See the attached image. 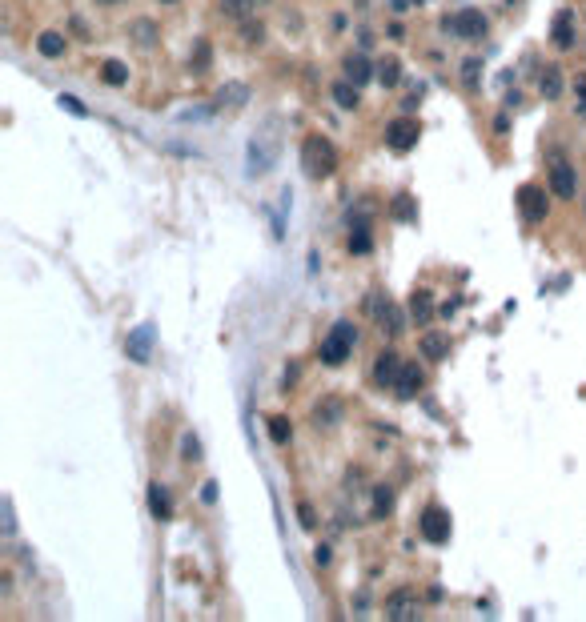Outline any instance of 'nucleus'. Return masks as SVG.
I'll return each instance as SVG.
<instances>
[{"instance_id": "obj_1", "label": "nucleus", "mask_w": 586, "mask_h": 622, "mask_svg": "<svg viewBox=\"0 0 586 622\" xmlns=\"http://www.w3.org/2000/svg\"><path fill=\"white\" fill-rule=\"evenodd\" d=\"M302 165L313 181H322V177H329V173L337 169V153H333V145H329L326 137L313 133V137H305V145H302Z\"/></svg>"}, {"instance_id": "obj_2", "label": "nucleus", "mask_w": 586, "mask_h": 622, "mask_svg": "<svg viewBox=\"0 0 586 622\" xmlns=\"http://www.w3.org/2000/svg\"><path fill=\"white\" fill-rule=\"evenodd\" d=\"M353 342H357V329H353L350 322H337L329 329V338L322 342V362H326V366H342L353 353Z\"/></svg>"}, {"instance_id": "obj_3", "label": "nucleus", "mask_w": 586, "mask_h": 622, "mask_svg": "<svg viewBox=\"0 0 586 622\" xmlns=\"http://www.w3.org/2000/svg\"><path fill=\"white\" fill-rule=\"evenodd\" d=\"M486 17L478 12V8H462V12H454L450 21H446V32H454L458 41H482L486 37Z\"/></svg>"}, {"instance_id": "obj_4", "label": "nucleus", "mask_w": 586, "mask_h": 622, "mask_svg": "<svg viewBox=\"0 0 586 622\" xmlns=\"http://www.w3.org/2000/svg\"><path fill=\"white\" fill-rule=\"evenodd\" d=\"M386 145H390L394 153H410V149L418 145V121H414V116L390 121V125H386Z\"/></svg>"}, {"instance_id": "obj_5", "label": "nucleus", "mask_w": 586, "mask_h": 622, "mask_svg": "<svg viewBox=\"0 0 586 622\" xmlns=\"http://www.w3.org/2000/svg\"><path fill=\"white\" fill-rule=\"evenodd\" d=\"M418 526H422V538L426 542H434V546H442V542H450V514L438 506H430L418 518Z\"/></svg>"}, {"instance_id": "obj_6", "label": "nucleus", "mask_w": 586, "mask_h": 622, "mask_svg": "<svg viewBox=\"0 0 586 622\" xmlns=\"http://www.w3.org/2000/svg\"><path fill=\"white\" fill-rule=\"evenodd\" d=\"M518 209H522V217L526 221H546V193H542L538 185H526L522 193H518Z\"/></svg>"}, {"instance_id": "obj_7", "label": "nucleus", "mask_w": 586, "mask_h": 622, "mask_svg": "<svg viewBox=\"0 0 586 622\" xmlns=\"http://www.w3.org/2000/svg\"><path fill=\"white\" fill-rule=\"evenodd\" d=\"M398 373H401L398 353H394V349H381V353H377V362H374V382L381 386V390H394Z\"/></svg>"}, {"instance_id": "obj_8", "label": "nucleus", "mask_w": 586, "mask_h": 622, "mask_svg": "<svg viewBox=\"0 0 586 622\" xmlns=\"http://www.w3.org/2000/svg\"><path fill=\"white\" fill-rule=\"evenodd\" d=\"M149 353H153V325H137L129 333V357L133 362H149Z\"/></svg>"}, {"instance_id": "obj_9", "label": "nucleus", "mask_w": 586, "mask_h": 622, "mask_svg": "<svg viewBox=\"0 0 586 622\" xmlns=\"http://www.w3.org/2000/svg\"><path fill=\"white\" fill-rule=\"evenodd\" d=\"M574 189H578V185H574V169L558 161L550 169V193H554V197H574Z\"/></svg>"}, {"instance_id": "obj_10", "label": "nucleus", "mask_w": 586, "mask_h": 622, "mask_svg": "<svg viewBox=\"0 0 586 622\" xmlns=\"http://www.w3.org/2000/svg\"><path fill=\"white\" fill-rule=\"evenodd\" d=\"M149 510H153L157 522H169V518H173V498H169V490H165L161 482L149 486Z\"/></svg>"}, {"instance_id": "obj_11", "label": "nucleus", "mask_w": 586, "mask_h": 622, "mask_svg": "<svg viewBox=\"0 0 586 622\" xmlns=\"http://www.w3.org/2000/svg\"><path fill=\"white\" fill-rule=\"evenodd\" d=\"M422 369L414 366V362H410V366H401V373H398V382H394V390H398V397H414V393L422 390Z\"/></svg>"}, {"instance_id": "obj_12", "label": "nucleus", "mask_w": 586, "mask_h": 622, "mask_svg": "<svg viewBox=\"0 0 586 622\" xmlns=\"http://www.w3.org/2000/svg\"><path fill=\"white\" fill-rule=\"evenodd\" d=\"M554 45L574 48V12H558L554 17Z\"/></svg>"}, {"instance_id": "obj_13", "label": "nucleus", "mask_w": 586, "mask_h": 622, "mask_svg": "<svg viewBox=\"0 0 586 622\" xmlns=\"http://www.w3.org/2000/svg\"><path fill=\"white\" fill-rule=\"evenodd\" d=\"M386 614L390 619H418V602L401 590V594H394V599L386 602Z\"/></svg>"}, {"instance_id": "obj_14", "label": "nucleus", "mask_w": 586, "mask_h": 622, "mask_svg": "<svg viewBox=\"0 0 586 622\" xmlns=\"http://www.w3.org/2000/svg\"><path fill=\"white\" fill-rule=\"evenodd\" d=\"M346 76H350L353 85H366V81L374 76V69H370L366 56H346Z\"/></svg>"}, {"instance_id": "obj_15", "label": "nucleus", "mask_w": 586, "mask_h": 622, "mask_svg": "<svg viewBox=\"0 0 586 622\" xmlns=\"http://www.w3.org/2000/svg\"><path fill=\"white\" fill-rule=\"evenodd\" d=\"M410 313H414V322H418V325H426L430 318H434V301H430V293H426V289H418V293H414V301H410Z\"/></svg>"}, {"instance_id": "obj_16", "label": "nucleus", "mask_w": 586, "mask_h": 622, "mask_svg": "<svg viewBox=\"0 0 586 622\" xmlns=\"http://www.w3.org/2000/svg\"><path fill=\"white\" fill-rule=\"evenodd\" d=\"M538 89L546 101H554L558 92H563V72L554 69V65H546V72H542V81H538Z\"/></svg>"}, {"instance_id": "obj_17", "label": "nucleus", "mask_w": 586, "mask_h": 622, "mask_svg": "<svg viewBox=\"0 0 586 622\" xmlns=\"http://www.w3.org/2000/svg\"><path fill=\"white\" fill-rule=\"evenodd\" d=\"M36 48H41V56H65V37L61 32H41Z\"/></svg>"}, {"instance_id": "obj_18", "label": "nucleus", "mask_w": 586, "mask_h": 622, "mask_svg": "<svg viewBox=\"0 0 586 622\" xmlns=\"http://www.w3.org/2000/svg\"><path fill=\"white\" fill-rule=\"evenodd\" d=\"M333 101H337V105H342V109H357V85H353L350 76H346V81H337V85H333Z\"/></svg>"}, {"instance_id": "obj_19", "label": "nucleus", "mask_w": 586, "mask_h": 622, "mask_svg": "<svg viewBox=\"0 0 586 622\" xmlns=\"http://www.w3.org/2000/svg\"><path fill=\"white\" fill-rule=\"evenodd\" d=\"M101 76H105V85H113V89H121V85L129 81V69H125L121 61H105V69H101Z\"/></svg>"}, {"instance_id": "obj_20", "label": "nucleus", "mask_w": 586, "mask_h": 622, "mask_svg": "<svg viewBox=\"0 0 586 622\" xmlns=\"http://www.w3.org/2000/svg\"><path fill=\"white\" fill-rule=\"evenodd\" d=\"M377 81H381L386 89H394V85L401 81V65L398 61H381V65H377Z\"/></svg>"}, {"instance_id": "obj_21", "label": "nucleus", "mask_w": 586, "mask_h": 622, "mask_svg": "<svg viewBox=\"0 0 586 622\" xmlns=\"http://www.w3.org/2000/svg\"><path fill=\"white\" fill-rule=\"evenodd\" d=\"M133 37H137V45H141V48H153V41H157V24H153V21H137V24H133Z\"/></svg>"}, {"instance_id": "obj_22", "label": "nucleus", "mask_w": 586, "mask_h": 622, "mask_svg": "<svg viewBox=\"0 0 586 622\" xmlns=\"http://www.w3.org/2000/svg\"><path fill=\"white\" fill-rule=\"evenodd\" d=\"M350 249H353V253H370V229H366V225H353Z\"/></svg>"}, {"instance_id": "obj_23", "label": "nucleus", "mask_w": 586, "mask_h": 622, "mask_svg": "<svg viewBox=\"0 0 586 622\" xmlns=\"http://www.w3.org/2000/svg\"><path fill=\"white\" fill-rule=\"evenodd\" d=\"M422 349H426V357H446V338H438V333H426L422 338Z\"/></svg>"}, {"instance_id": "obj_24", "label": "nucleus", "mask_w": 586, "mask_h": 622, "mask_svg": "<svg viewBox=\"0 0 586 622\" xmlns=\"http://www.w3.org/2000/svg\"><path fill=\"white\" fill-rule=\"evenodd\" d=\"M269 438L278 442V446L289 442V417H269Z\"/></svg>"}, {"instance_id": "obj_25", "label": "nucleus", "mask_w": 586, "mask_h": 622, "mask_svg": "<svg viewBox=\"0 0 586 622\" xmlns=\"http://www.w3.org/2000/svg\"><path fill=\"white\" fill-rule=\"evenodd\" d=\"M253 4H258V0H221V8H225V12H233V17H245Z\"/></svg>"}, {"instance_id": "obj_26", "label": "nucleus", "mask_w": 586, "mask_h": 622, "mask_svg": "<svg viewBox=\"0 0 586 622\" xmlns=\"http://www.w3.org/2000/svg\"><path fill=\"white\" fill-rule=\"evenodd\" d=\"M181 450H185V454H181V458H185V462H197V458H201V442L193 438V434H185V442H181Z\"/></svg>"}, {"instance_id": "obj_27", "label": "nucleus", "mask_w": 586, "mask_h": 622, "mask_svg": "<svg viewBox=\"0 0 586 622\" xmlns=\"http://www.w3.org/2000/svg\"><path fill=\"white\" fill-rule=\"evenodd\" d=\"M478 69H482V61H466V65H462V76H466V85H470V89L478 85Z\"/></svg>"}, {"instance_id": "obj_28", "label": "nucleus", "mask_w": 586, "mask_h": 622, "mask_svg": "<svg viewBox=\"0 0 586 622\" xmlns=\"http://www.w3.org/2000/svg\"><path fill=\"white\" fill-rule=\"evenodd\" d=\"M390 502H394V494H390V490H377L374 510H377V514H386V510H390Z\"/></svg>"}, {"instance_id": "obj_29", "label": "nucleus", "mask_w": 586, "mask_h": 622, "mask_svg": "<svg viewBox=\"0 0 586 622\" xmlns=\"http://www.w3.org/2000/svg\"><path fill=\"white\" fill-rule=\"evenodd\" d=\"M61 105H65V109H69V113L85 116V105H81V101H76V96H61Z\"/></svg>"}, {"instance_id": "obj_30", "label": "nucleus", "mask_w": 586, "mask_h": 622, "mask_svg": "<svg viewBox=\"0 0 586 622\" xmlns=\"http://www.w3.org/2000/svg\"><path fill=\"white\" fill-rule=\"evenodd\" d=\"M574 96H578V109H586V76L574 85Z\"/></svg>"}, {"instance_id": "obj_31", "label": "nucleus", "mask_w": 586, "mask_h": 622, "mask_svg": "<svg viewBox=\"0 0 586 622\" xmlns=\"http://www.w3.org/2000/svg\"><path fill=\"white\" fill-rule=\"evenodd\" d=\"M313 558H317V566H326V562H329V546H317V550H313Z\"/></svg>"}, {"instance_id": "obj_32", "label": "nucleus", "mask_w": 586, "mask_h": 622, "mask_svg": "<svg viewBox=\"0 0 586 622\" xmlns=\"http://www.w3.org/2000/svg\"><path fill=\"white\" fill-rule=\"evenodd\" d=\"M394 213H398V217H410V201H406V197H401L398 205H394Z\"/></svg>"}, {"instance_id": "obj_33", "label": "nucleus", "mask_w": 586, "mask_h": 622, "mask_svg": "<svg viewBox=\"0 0 586 622\" xmlns=\"http://www.w3.org/2000/svg\"><path fill=\"white\" fill-rule=\"evenodd\" d=\"M101 4H121V0H101Z\"/></svg>"}, {"instance_id": "obj_34", "label": "nucleus", "mask_w": 586, "mask_h": 622, "mask_svg": "<svg viewBox=\"0 0 586 622\" xmlns=\"http://www.w3.org/2000/svg\"><path fill=\"white\" fill-rule=\"evenodd\" d=\"M161 4H177V0H161Z\"/></svg>"}]
</instances>
